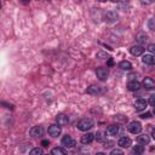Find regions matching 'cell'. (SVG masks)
<instances>
[{"label":"cell","mask_w":155,"mask_h":155,"mask_svg":"<svg viewBox=\"0 0 155 155\" xmlns=\"http://www.w3.org/2000/svg\"><path fill=\"white\" fill-rule=\"evenodd\" d=\"M93 125H94V122H93V120H92L91 117H84V119H81V120L78 122V126H76V127H78L80 131L86 132V131L91 130V128L93 127Z\"/></svg>","instance_id":"obj_1"},{"label":"cell","mask_w":155,"mask_h":155,"mask_svg":"<svg viewBox=\"0 0 155 155\" xmlns=\"http://www.w3.org/2000/svg\"><path fill=\"white\" fill-rule=\"evenodd\" d=\"M96 75L97 78L101 80V81H105L108 79V75H109V70L107 67H98L96 69Z\"/></svg>","instance_id":"obj_2"},{"label":"cell","mask_w":155,"mask_h":155,"mask_svg":"<svg viewBox=\"0 0 155 155\" xmlns=\"http://www.w3.org/2000/svg\"><path fill=\"white\" fill-rule=\"evenodd\" d=\"M127 130H128L132 134H138V133H140V131H142V125H140L139 121H131V122L128 124V126H127Z\"/></svg>","instance_id":"obj_3"},{"label":"cell","mask_w":155,"mask_h":155,"mask_svg":"<svg viewBox=\"0 0 155 155\" xmlns=\"http://www.w3.org/2000/svg\"><path fill=\"white\" fill-rule=\"evenodd\" d=\"M117 13L115 11H107L104 13V21L108 22V23H114L117 21Z\"/></svg>","instance_id":"obj_4"},{"label":"cell","mask_w":155,"mask_h":155,"mask_svg":"<svg viewBox=\"0 0 155 155\" xmlns=\"http://www.w3.org/2000/svg\"><path fill=\"white\" fill-rule=\"evenodd\" d=\"M48 134H50L51 137H53V138L58 137V136L61 134V126H59L58 124L51 125V126L48 127Z\"/></svg>","instance_id":"obj_5"},{"label":"cell","mask_w":155,"mask_h":155,"mask_svg":"<svg viewBox=\"0 0 155 155\" xmlns=\"http://www.w3.org/2000/svg\"><path fill=\"white\" fill-rule=\"evenodd\" d=\"M62 145L64 148H73V147H75V140L69 134H65L62 138Z\"/></svg>","instance_id":"obj_6"},{"label":"cell","mask_w":155,"mask_h":155,"mask_svg":"<svg viewBox=\"0 0 155 155\" xmlns=\"http://www.w3.org/2000/svg\"><path fill=\"white\" fill-rule=\"evenodd\" d=\"M103 91H102V87L101 86H97V85H91L86 88V93L88 94H92V96H97V94H101Z\"/></svg>","instance_id":"obj_7"},{"label":"cell","mask_w":155,"mask_h":155,"mask_svg":"<svg viewBox=\"0 0 155 155\" xmlns=\"http://www.w3.org/2000/svg\"><path fill=\"white\" fill-rule=\"evenodd\" d=\"M130 52H131V54L132 56H140V54H143V52H144V48H143V46L142 45H133V46H131L130 47Z\"/></svg>","instance_id":"obj_8"},{"label":"cell","mask_w":155,"mask_h":155,"mask_svg":"<svg viewBox=\"0 0 155 155\" xmlns=\"http://www.w3.org/2000/svg\"><path fill=\"white\" fill-rule=\"evenodd\" d=\"M29 134L31 137H40V136H42L44 134L42 126H34V127H31L30 131H29Z\"/></svg>","instance_id":"obj_9"},{"label":"cell","mask_w":155,"mask_h":155,"mask_svg":"<svg viewBox=\"0 0 155 155\" xmlns=\"http://www.w3.org/2000/svg\"><path fill=\"white\" fill-rule=\"evenodd\" d=\"M147 104H148V102H147L145 99L139 98V99H137V101L134 102V108H136V110L142 111V110H144V109L147 108Z\"/></svg>","instance_id":"obj_10"},{"label":"cell","mask_w":155,"mask_h":155,"mask_svg":"<svg viewBox=\"0 0 155 155\" xmlns=\"http://www.w3.org/2000/svg\"><path fill=\"white\" fill-rule=\"evenodd\" d=\"M56 122H57L59 126H65V125H68L69 119H68V116H67L65 114H58V115L56 116Z\"/></svg>","instance_id":"obj_11"},{"label":"cell","mask_w":155,"mask_h":155,"mask_svg":"<svg viewBox=\"0 0 155 155\" xmlns=\"http://www.w3.org/2000/svg\"><path fill=\"white\" fill-rule=\"evenodd\" d=\"M120 126L119 125H111L107 128V134L108 136H117L120 133Z\"/></svg>","instance_id":"obj_12"},{"label":"cell","mask_w":155,"mask_h":155,"mask_svg":"<svg viewBox=\"0 0 155 155\" xmlns=\"http://www.w3.org/2000/svg\"><path fill=\"white\" fill-rule=\"evenodd\" d=\"M142 85H143L144 88H147V90H151V88L155 87V80L151 79V78H144Z\"/></svg>","instance_id":"obj_13"},{"label":"cell","mask_w":155,"mask_h":155,"mask_svg":"<svg viewBox=\"0 0 155 155\" xmlns=\"http://www.w3.org/2000/svg\"><path fill=\"white\" fill-rule=\"evenodd\" d=\"M117 144H119V147H121V148H128V147H131V144H132V140H131L128 137L124 136V137H121V138L119 139Z\"/></svg>","instance_id":"obj_14"},{"label":"cell","mask_w":155,"mask_h":155,"mask_svg":"<svg viewBox=\"0 0 155 155\" xmlns=\"http://www.w3.org/2000/svg\"><path fill=\"white\" fill-rule=\"evenodd\" d=\"M143 63L149 65H155V54H144L142 58Z\"/></svg>","instance_id":"obj_15"},{"label":"cell","mask_w":155,"mask_h":155,"mask_svg":"<svg viewBox=\"0 0 155 155\" xmlns=\"http://www.w3.org/2000/svg\"><path fill=\"white\" fill-rule=\"evenodd\" d=\"M93 139H94V134L88 132V133H86L81 137V143L82 144H90V143L93 142Z\"/></svg>","instance_id":"obj_16"},{"label":"cell","mask_w":155,"mask_h":155,"mask_svg":"<svg viewBox=\"0 0 155 155\" xmlns=\"http://www.w3.org/2000/svg\"><path fill=\"white\" fill-rule=\"evenodd\" d=\"M127 88H128L130 91H137V90L140 88V84H139L137 80H131V81H128V84H127Z\"/></svg>","instance_id":"obj_17"},{"label":"cell","mask_w":155,"mask_h":155,"mask_svg":"<svg viewBox=\"0 0 155 155\" xmlns=\"http://www.w3.org/2000/svg\"><path fill=\"white\" fill-rule=\"evenodd\" d=\"M137 142H138L139 144H143V145L149 144V142H150V137H149L148 134H139V136L137 137Z\"/></svg>","instance_id":"obj_18"},{"label":"cell","mask_w":155,"mask_h":155,"mask_svg":"<svg viewBox=\"0 0 155 155\" xmlns=\"http://www.w3.org/2000/svg\"><path fill=\"white\" fill-rule=\"evenodd\" d=\"M119 68L122 70H131L132 69V64L128 61H121L119 63Z\"/></svg>","instance_id":"obj_19"},{"label":"cell","mask_w":155,"mask_h":155,"mask_svg":"<svg viewBox=\"0 0 155 155\" xmlns=\"http://www.w3.org/2000/svg\"><path fill=\"white\" fill-rule=\"evenodd\" d=\"M143 153H144V147H143V144H139V143H138V145H134V147L132 148V154L140 155V154H143Z\"/></svg>","instance_id":"obj_20"},{"label":"cell","mask_w":155,"mask_h":155,"mask_svg":"<svg viewBox=\"0 0 155 155\" xmlns=\"http://www.w3.org/2000/svg\"><path fill=\"white\" fill-rule=\"evenodd\" d=\"M51 154H53V155H65V154H67V150H65L64 148L57 147V148H53V149L51 150Z\"/></svg>","instance_id":"obj_21"},{"label":"cell","mask_w":155,"mask_h":155,"mask_svg":"<svg viewBox=\"0 0 155 155\" xmlns=\"http://www.w3.org/2000/svg\"><path fill=\"white\" fill-rule=\"evenodd\" d=\"M137 41H139V42H142V44H145V42L148 41V36H147L145 34H143V33H139V34L137 35Z\"/></svg>","instance_id":"obj_22"},{"label":"cell","mask_w":155,"mask_h":155,"mask_svg":"<svg viewBox=\"0 0 155 155\" xmlns=\"http://www.w3.org/2000/svg\"><path fill=\"white\" fill-rule=\"evenodd\" d=\"M44 154V150L41 148H33L30 150V155H41Z\"/></svg>","instance_id":"obj_23"},{"label":"cell","mask_w":155,"mask_h":155,"mask_svg":"<svg viewBox=\"0 0 155 155\" xmlns=\"http://www.w3.org/2000/svg\"><path fill=\"white\" fill-rule=\"evenodd\" d=\"M97 58H99V59H109L110 57H109V54H107L105 52H98V53H97Z\"/></svg>","instance_id":"obj_24"},{"label":"cell","mask_w":155,"mask_h":155,"mask_svg":"<svg viewBox=\"0 0 155 155\" xmlns=\"http://www.w3.org/2000/svg\"><path fill=\"white\" fill-rule=\"evenodd\" d=\"M148 27H149V29L155 30V17H153V18L149 19V22H148Z\"/></svg>","instance_id":"obj_25"},{"label":"cell","mask_w":155,"mask_h":155,"mask_svg":"<svg viewBox=\"0 0 155 155\" xmlns=\"http://www.w3.org/2000/svg\"><path fill=\"white\" fill-rule=\"evenodd\" d=\"M110 154H111V155H122L124 151H122L121 149H113V150L110 151Z\"/></svg>","instance_id":"obj_26"},{"label":"cell","mask_w":155,"mask_h":155,"mask_svg":"<svg viewBox=\"0 0 155 155\" xmlns=\"http://www.w3.org/2000/svg\"><path fill=\"white\" fill-rule=\"evenodd\" d=\"M113 144H114V142H111V140H105V142H104V148H111Z\"/></svg>","instance_id":"obj_27"},{"label":"cell","mask_w":155,"mask_h":155,"mask_svg":"<svg viewBox=\"0 0 155 155\" xmlns=\"http://www.w3.org/2000/svg\"><path fill=\"white\" fill-rule=\"evenodd\" d=\"M148 50H149L151 53H154V54H155V44H150V45L148 46Z\"/></svg>","instance_id":"obj_28"},{"label":"cell","mask_w":155,"mask_h":155,"mask_svg":"<svg viewBox=\"0 0 155 155\" xmlns=\"http://www.w3.org/2000/svg\"><path fill=\"white\" fill-rule=\"evenodd\" d=\"M149 104L153 105V107H155V94H153V96L149 98Z\"/></svg>","instance_id":"obj_29"},{"label":"cell","mask_w":155,"mask_h":155,"mask_svg":"<svg viewBox=\"0 0 155 155\" xmlns=\"http://www.w3.org/2000/svg\"><path fill=\"white\" fill-rule=\"evenodd\" d=\"M154 1H155V0H140V2H142L143 5H151Z\"/></svg>","instance_id":"obj_30"},{"label":"cell","mask_w":155,"mask_h":155,"mask_svg":"<svg viewBox=\"0 0 155 155\" xmlns=\"http://www.w3.org/2000/svg\"><path fill=\"white\" fill-rule=\"evenodd\" d=\"M140 117L142 119H149V117H151V114L150 113H145V114H142Z\"/></svg>","instance_id":"obj_31"},{"label":"cell","mask_w":155,"mask_h":155,"mask_svg":"<svg viewBox=\"0 0 155 155\" xmlns=\"http://www.w3.org/2000/svg\"><path fill=\"white\" fill-rule=\"evenodd\" d=\"M96 138H97V140H102V134L98 132V133L96 134Z\"/></svg>","instance_id":"obj_32"},{"label":"cell","mask_w":155,"mask_h":155,"mask_svg":"<svg viewBox=\"0 0 155 155\" xmlns=\"http://www.w3.org/2000/svg\"><path fill=\"white\" fill-rule=\"evenodd\" d=\"M44 147H47L48 145V140H42V143H41Z\"/></svg>","instance_id":"obj_33"},{"label":"cell","mask_w":155,"mask_h":155,"mask_svg":"<svg viewBox=\"0 0 155 155\" xmlns=\"http://www.w3.org/2000/svg\"><path fill=\"white\" fill-rule=\"evenodd\" d=\"M151 136H153V139H155V128L153 130V132H151Z\"/></svg>","instance_id":"obj_34"},{"label":"cell","mask_w":155,"mask_h":155,"mask_svg":"<svg viewBox=\"0 0 155 155\" xmlns=\"http://www.w3.org/2000/svg\"><path fill=\"white\" fill-rule=\"evenodd\" d=\"M21 1H22V2H23V4H28V2H29V1H30V0H21Z\"/></svg>","instance_id":"obj_35"},{"label":"cell","mask_w":155,"mask_h":155,"mask_svg":"<svg viewBox=\"0 0 155 155\" xmlns=\"http://www.w3.org/2000/svg\"><path fill=\"white\" fill-rule=\"evenodd\" d=\"M110 1H113V2H117V1H120V0H110Z\"/></svg>","instance_id":"obj_36"},{"label":"cell","mask_w":155,"mask_h":155,"mask_svg":"<svg viewBox=\"0 0 155 155\" xmlns=\"http://www.w3.org/2000/svg\"><path fill=\"white\" fill-rule=\"evenodd\" d=\"M98 1H101V2H104V1H107V0H98Z\"/></svg>","instance_id":"obj_37"},{"label":"cell","mask_w":155,"mask_h":155,"mask_svg":"<svg viewBox=\"0 0 155 155\" xmlns=\"http://www.w3.org/2000/svg\"><path fill=\"white\" fill-rule=\"evenodd\" d=\"M153 113H154V114H155V107H154V110H153Z\"/></svg>","instance_id":"obj_38"},{"label":"cell","mask_w":155,"mask_h":155,"mask_svg":"<svg viewBox=\"0 0 155 155\" xmlns=\"http://www.w3.org/2000/svg\"><path fill=\"white\" fill-rule=\"evenodd\" d=\"M41 1H44V0H41Z\"/></svg>","instance_id":"obj_39"}]
</instances>
